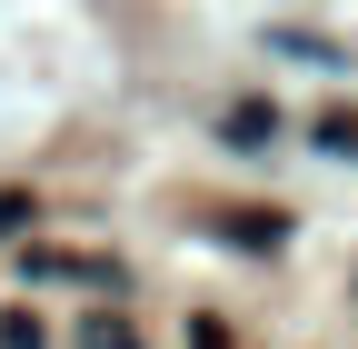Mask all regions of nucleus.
Instances as JSON below:
<instances>
[{"label":"nucleus","instance_id":"obj_1","mask_svg":"<svg viewBox=\"0 0 358 349\" xmlns=\"http://www.w3.org/2000/svg\"><path fill=\"white\" fill-rule=\"evenodd\" d=\"M268 140H279V110H268V100H239L229 110V150H268Z\"/></svg>","mask_w":358,"mask_h":349},{"label":"nucleus","instance_id":"obj_2","mask_svg":"<svg viewBox=\"0 0 358 349\" xmlns=\"http://www.w3.org/2000/svg\"><path fill=\"white\" fill-rule=\"evenodd\" d=\"M229 240H239V249H279L289 220H279V210H229Z\"/></svg>","mask_w":358,"mask_h":349},{"label":"nucleus","instance_id":"obj_3","mask_svg":"<svg viewBox=\"0 0 358 349\" xmlns=\"http://www.w3.org/2000/svg\"><path fill=\"white\" fill-rule=\"evenodd\" d=\"M40 280H110V259H80V249H30Z\"/></svg>","mask_w":358,"mask_h":349},{"label":"nucleus","instance_id":"obj_4","mask_svg":"<svg viewBox=\"0 0 358 349\" xmlns=\"http://www.w3.org/2000/svg\"><path fill=\"white\" fill-rule=\"evenodd\" d=\"M80 349H140V329H129L120 310H90L80 320Z\"/></svg>","mask_w":358,"mask_h":349},{"label":"nucleus","instance_id":"obj_5","mask_svg":"<svg viewBox=\"0 0 358 349\" xmlns=\"http://www.w3.org/2000/svg\"><path fill=\"white\" fill-rule=\"evenodd\" d=\"M268 40H279V50H289V60H308V70H338V50H329V40H319V30H268Z\"/></svg>","mask_w":358,"mask_h":349},{"label":"nucleus","instance_id":"obj_6","mask_svg":"<svg viewBox=\"0 0 358 349\" xmlns=\"http://www.w3.org/2000/svg\"><path fill=\"white\" fill-rule=\"evenodd\" d=\"M319 150H329V160H358V110H329V120H319Z\"/></svg>","mask_w":358,"mask_h":349},{"label":"nucleus","instance_id":"obj_7","mask_svg":"<svg viewBox=\"0 0 358 349\" xmlns=\"http://www.w3.org/2000/svg\"><path fill=\"white\" fill-rule=\"evenodd\" d=\"M0 349H40V320H30V310H10V320H0Z\"/></svg>","mask_w":358,"mask_h":349},{"label":"nucleus","instance_id":"obj_8","mask_svg":"<svg viewBox=\"0 0 358 349\" xmlns=\"http://www.w3.org/2000/svg\"><path fill=\"white\" fill-rule=\"evenodd\" d=\"M0 230H30V200L20 190H0Z\"/></svg>","mask_w":358,"mask_h":349},{"label":"nucleus","instance_id":"obj_9","mask_svg":"<svg viewBox=\"0 0 358 349\" xmlns=\"http://www.w3.org/2000/svg\"><path fill=\"white\" fill-rule=\"evenodd\" d=\"M189 349H229V329H219V320H189Z\"/></svg>","mask_w":358,"mask_h":349}]
</instances>
